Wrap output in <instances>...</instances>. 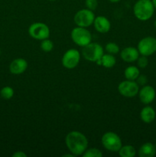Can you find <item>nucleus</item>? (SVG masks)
Here are the masks:
<instances>
[{
  "label": "nucleus",
  "instance_id": "obj_20",
  "mask_svg": "<svg viewBox=\"0 0 156 157\" xmlns=\"http://www.w3.org/2000/svg\"><path fill=\"white\" fill-rule=\"evenodd\" d=\"M14 92L13 88L12 87H9V86H6V87H2L0 90V96L5 100H9L11 98H12V97L14 96Z\"/></svg>",
  "mask_w": 156,
  "mask_h": 157
},
{
  "label": "nucleus",
  "instance_id": "obj_8",
  "mask_svg": "<svg viewBox=\"0 0 156 157\" xmlns=\"http://www.w3.org/2000/svg\"><path fill=\"white\" fill-rule=\"evenodd\" d=\"M118 91L125 98H134L139 94V85L136 81L125 80L119 83L118 85Z\"/></svg>",
  "mask_w": 156,
  "mask_h": 157
},
{
  "label": "nucleus",
  "instance_id": "obj_15",
  "mask_svg": "<svg viewBox=\"0 0 156 157\" xmlns=\"http://www.w3.org/2000/svg\"><path fill=\"white\" fill-rule=\"evenodd\" d=\"M156 113L154 109L150 106L143 107L140 112V118L145 124H151L154 121Z\"/></svg>",
  "mask_w": 156,
  "mask_h": 157
},
{
  "label": "nucleus",
  "instance_id": "obj_18",
  "mask_svg": "<svg viewBox=\"0 0 156 157\" xmlns=\"http://www.w3.org/2000/svg\"><path fill=\"white\" fill-rule=\"evenodd\" d=\"M124 75L126 80H130V81H136L138 77L140 75L139 67L136 66H128L125 69L124 71Z\"/></svg>",
  "mask_w": 156,
  "mask_h": 157
},
{
  "label": "nucleus",
  "instance_id": "obj_33",
  "mask_svg": "<svg viewBox=\"0 0 156 157\" xmlns=\"http://www.w3.org/2000/svg\"><path fill=\"white\" fill-rule=\"evenodd\" d=\"M154 146H155V147H156V142H155V144H154Z\"/></svg>",
  "mask_w": 156,
  "mask_h": 157
},
{
  "label": "nucleus",
  "instance_id": "obj_25",
  "mask_svg": "<svg viewBox=\"0 0 156 157\" xmlns=\"http://www.w3.org/2000/svg\"><path fill=\"white\" fill-rule=\"evenodd\" d=\"M85 3L87 9L92 11H94L98 6L97 0H86Z\"/></svg>",
  "mask_w": 156,
  "mask_h": 157
},
{
  "label": "nucleus",
  "instance_id": "obj_27",
  "mask_svg": "<svg viewBox=\"0 0 156 157\" xmlns=\"http://www.w3.org/2000/svg\"><path fill=\"white\" fill-rule=\"evenodd\" d=\"M13 157H27V154L23 151H17L12 154Z\"/></svg>",
  "mask_w": 156,
  "mask_h": 157
},
{
  "label": "nucleus",
  "instance_id": "obj_16",
  "mask_svg": "<svg viewBox=\"0 0 156 157\" xmlns=\"http://www.w3.org/2000/svg\"><path fill=\"white\" fill-rule=\"evenodd\" d=\"M156 153V147L151 143H145L142 144L138 151L140 157H153Z\"/></svg>",
  "mask_w": 156,
  "mask_h": 157
},
{
  "label": "nucleus",
  "instance_id": "obj_13",
  "mask_svg": "<svg viewBox=\"0 0 156 157\" xmlns=\"http://www.w3.org/2000/svg\"><path fill=\"white\" fill-rule=\"evenodd\" d=\"M139 52L137 48L134 47H126L122 50L120 53V57L124 61L128 63L134 62L137 61L139 57Z\"/></svg>",
  "mask_w": 156,
  "mask_h": 157
},
{
  "label": "nucleus",
  "instance_id": "obj_31",
  "mask_svg": "<svg viewBox=\"0 0 156 157\" xmlns=\"http://www.w3.org/2000/svg\"><path fill=\"white\" fill-rule=\"evenodd\" d=\"M154 27L156 28V20L155 21H154Z\"/></svg>",
  "mask_w": 156,
  "mask_h": 157
},
{
  "label": "nucleus",
  "instance_id": "obj_2",
  "mask_svg": "<svg viewBox=\"0 0 156 157\" xmlns=\"http://www.w3.org/2000/svg\"><path fill=\"white\" fill-rule=\"evenodd\" d=\"M154 7L151 0H139L133 7V13L140 21H147L153 16Z\"/></svg>",
  "mask_w": 156,
  "mask_h": 157
},
{
  "label": "nucleus",
  "instance_id": "obj_23",
  "mask_svg": "<svg viewBox=\"0 0 156 157\" xmlns=\"http://www.w3.org/2000/svg\"><path fill=\"white\" fill-rule=\"evenodd\" d=\"M41 49L44 52H50L54 48V43L48 38H46L41 41Z\"/></svg>",
  "mask_w": 156,
  "mask_h": 157
},
{
  "label": "nucleus",
  "instance_id": "obj_9",
  "mask_svg": "<svg viewBox=\"0 0 156 157\" xmlns=\"http://www.w3.org/2000/svg\"><path fill=\"white\" fill-rule=\"evenodd\" d=\"M137 49L140 55L144 56H150L156 52V38L148 36L143 38L138 43Z\"/></svg>",
  "mask_w": 156,
  "mask_h": 157
},
{
  "label": "nucleus",
  "instance_id": "obj_28",
  "mask_svg": "<svg viewBox=\"0 0 156 157\" xmlns=\"http://www.w3.org/2000/svg\"><path fill=\"white\" fill-rule=\"evenodd\" d=\"M73 156H75L73 154V153H70V154H65L63 156V157H73Z\"/></svg>",
  "mask_w": 156,
  "mask_h": 157
},
{
  "label": "nucleus",
  "instance_id": "obj_11",
  "mask_svg": "<svg viewBox=\"0 0 156 157\" xmlns=\"http://www.w3.org/2000/svg\"><path fill=\"white\" fill-rule=\"evenodd\" d=\"M155 90L150 85H144L139 91V100L144 104H149L155 98Z\"/></svg>",
  "mask_w": 156,
  "mask_h": 157
},
{
  "label": "nucleus",
  "instance_id": "obj_24",
  "mask_svg": "<svg viewBox=\"0 0 156 157\" xmlns=\"http://www.w3.org/2000/svg\"><path fill=\"white\" fill-rule=\"evenodd\" d=\"M148 64V61L146 56L142 55L141 57H139V58L137 59V64L139 67H141V68H145V67H146Z\"/></svg>",
  "mask_w": 156,
  "mask_h": 157
},
{
  "label": "nucleus",
  "instance_id": "obj_32",
  "mask_svg": "<svg viewBox=\"0 0 156 157\" xmlns=\"http://www.w3.org/2000/svg\"><path fill=\"white\" fill-rule=\"evenodd\" d=\"M48 1H55V0H48Z\"/></svg>",
  "mask_w": 156,
  "mask_h": 157
},
{
  "label": "nucleus",
  "instance_id": "obj_22",
  "mask_svg": "<svg viewBox=\"0 0 156 157\" xmlns=\"http://www.w3.org/2000/svg\"><path fill=\"white\" fill-rule=\"evenodd\" d=\"M84 157H101L102 156V153L96 148H90L86 150V151L82 155Z\"/></svg>",
  "mask_w": 156,
  "mask_h": 157
},
{
  "label": "nucleus",
  "instance_id": "obj_21",
  "mask_svg": "<svg viewBox=\"0 0 156 157\" xmlns=\"http://www.w3.org/2000/svg\"><path fill=\"white\" fill-rule=\"evenodd\" d=\"M105 49L107 53L111 54V55H116L119 52V46L115 42H109L106 44Z\"/></svg>",
  "mask_w": 156,
  "mask_h": 157
},
{
  "label": "nucleus",
  "instance_id": "obj_6",
  "mask_svg": "<svg viewBox=\"0 0 156 157\" xmlns=\"http://www.w3.org/2000/svg\"><path fill=\"white\" fill-rule=\"evenodd\" d=\"M95 15L92 10L88 9H80L74 15L75 24L80 27L87 28L93 24L95 19Z\"/></svg>",
  "mask_w": 156,
  "mask_h": 157
},
{
  "label": "nucleus",
  "instance_id": "obj_29",
  "mask_svg": "<svg viewBox=\"0 0 156 157\" xmlns=\"http://www.w3.org/2000/svg\"><path fill=\"white\" fill-rule=\"evenodd\" d=\"M151 2H152V4L154 6V9H156V0H151Z\"/></svg>",
  "mask_w": 156,
  "mask_h": 157
},
{
  "label": "nucleus",
  "instance_id": "obj_14",
  "mask_svg": "<svg viewBox=\"0 0 156 157\" xmlns=\"http://www.w3.org/2000/svg\"><path fill=\"white\" fill-rule=\"evenodd\" d=\"M93 25H94L95 29L99 33H106L110 30L111 23L110 20L105 16L99 15L95 18Z\"/></svg>",
  "mask_w": 156,
  "mask_h": 157
},
{
  "label": "nucleus",
  "instance_id": "obj_26",
  "mask_svg": "<svg viewBox=\"0 0 156 157\" xmlns=\"http://www.w3.org/2000/svg\"><path fill=\"white\" fill-rule=\"evenodd\" d=\"M136 81H137L136 82L138 83L139 85H145L148 80H147V77L145 76V75H139L137 79H136Z\"/></svg>",
  "mask_w": 156,
  "mask_h": 157
},
{
  "label": "nucleus",
  "instance_id": "obj_7",
  "mask_svg": "<svg viewBox=\"0 0 156 157\" xmlns=\"http://www.w3.org/2000/svg\"><path fill=\"white\" fill-rule=\"evenodd\" d=\"M28 34L32 38L42 41L49 38L50 29L48 26L44 23L35 22L29 26Z\"/></svg>",
  "mask_w": 156,
  "mask_h": 157
},
{
  "label": "nucleus",
  "instance_id": "obj_3",
  "mask_svg": "<svg viewBox=\"0 0 156 157\" xmlns=\"http://www.w3.org/2000/svg\"><path fill=\"white\" fill-rule=\"evenodd\" d=\"M101 142L106 150L110 152H118L122 147L121 138L114 132H106L102 135Z\"/></svg>",
  "mask_w": 156,
  "mask_h": 157
},
{
  "label": "nucleus",
  "instance_id": "obj_5",
  "mask_svg": "<svg viewBox=\"0 0 156 157\" xmlns=\"http://www.w3.org/2000/svg\"><path fill=\"white\" fill-rule=\"evenodd\" d=\"M103 48L98 43L90 42L84 46L82 50V55L87 61L96 62L103 55Z\"/></svg>",
  "mask_w": 156,
  "mask_h": 157
},
{
  "label": "nucleus",
  "instance_id": "obj_1",
  "mask_svg": "<svg viewBox=\"0 0 156 157\" xmlns=\"http://www.w3.org/2000/svg\"><path fill=\"white\" fill-rule=\"evenodd\" d=\"M67 147L75 156H80L88 147V140L86 136L79 131H71L67 133L65 138Z\"/></svg>",
  "mask_w": 156,
  "mask_h": 157
},
{
  "label": "nucleus",
  "instance_id": "obj_10",
  "mask_svg": "<svg viewBox=\"0 0 156 157\" xmlns=\"http://www.w3.org/2000/svg\"><path fill=\"white\" fill-rule=\"evenodd\" d=\"M80 61V54L76 49L71 48L67 50L62 57V65L67 69L76 67Z\"/></svg>",
  "mask_w": 156,
  "mask_h": 157
},
{
  "label": "nucleus",
  "instance_id": "obj_4",
  "mask_svg": "<svg viewBox=\"0 0 156 157\" xmlns=\"http://www.w3.org/2000/svg\"><path fill=\"white\" fill-rule=\"evenodd\" d=\"M72 41L77 45L80 47H84L87 44H90L92 41V35L90 31L84 27H77L74 28L71 31Z\"/></svg>",
  "mask_w": 156,
  "mask_h": 157
},
{
  "label": "nucleus",
  "instance_id": "obj_30",
  "mask_svg": "<svg viewBox=\"0 0 156 157\" xmlns=\"http://www.w3.org/2000/svg\"><path fill=\"white\" fill-rule=\"evenodd\" d=\"M109 1L111 2H113V3H116V2H119L120 0H109Z\"/></svg>",
  "mask_w": 156,
  "mask_h": 157
},
{
  "label": "nucleus",
  "instance_id": "obj_19",
  "mask_svg": "<svg viewBox=\"0 0 156 157\" xmlns=\"http://www.w3.org/2000/svg\"><path fill=\"white\" fill-rule=\"evenodd\" d=\"M118 153L122 157H134L136 154V150L132 146L125 145L122 146Z\"/></svg>",
  "mask_w": 156,
  "mask_h": 157
},
{
  "label": "nucleus",
  "instance_id": "obj_12",
  "mask_svg": "<svg viewBox=\"0 0 156 157\" xmlns=\"http://www.w3.org/2000/svg\"><path fill=\"white\" fill-rule=\"evenodd\" d=\"M28 68V62L21 58H15L9 64V71L13 75H21Z\"/></svg>",
  "mask_w": 156,
  "mask_h": 157
},
{
  "label": "nucleus",
  "instance_id": "obj_17",
  "mask_svg": "<svg viewBox=\"0 0 156 157\" xmlns=\"http://www.w3.org/2000/svg\"><path fill=\"white\" fill-rule=\"evenodd\" d=\"M96 63L98 65H102L106 68H111L116 64V60L113 55L107 53L103 54L100 59L98 60Z\"/></svg>",
  "mask_w": 156,
  "mask_h": 157
}]
</instances>
